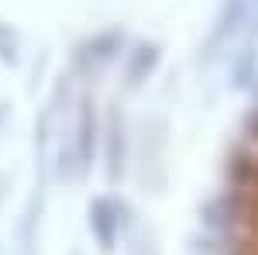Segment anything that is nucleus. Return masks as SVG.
Returning <instances> with one entry per match:
<instances>
[{
    "label": "nucleus",
    "mask_w": 258,
    "mask_h": 255,
    "mask_svg": "<svg viewBox=\"0 0 258 255\" xmlns=\"http://www.w3.org/2000/svg\"><path fill=\"white\" fill-rule=\"evenodd\" d=\"M231 248L234 255H258V128L238 166L231 203Z\"/></svg>",
    "instance_id": "obj_1"
}]
</instances>
